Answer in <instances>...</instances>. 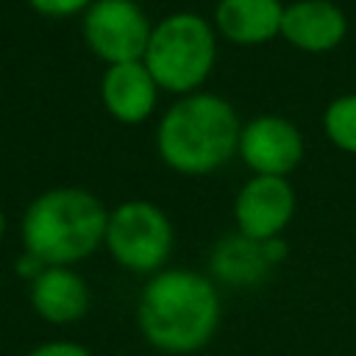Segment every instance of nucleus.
I'll use <instances>...</instances> for the list:
<instances>
[{
    "instance_id": "f257e3e1",
    "label": "nucleus",
    "mask_w": 356,
    "mask_h": 356,
    "mask_svg": "<svg viewBox=\"0 0 356 356\" xmlns=\"http://www.w3.org/2000/svg\"><path fill=\"white\" fill-rule=\"evenodd\" d=\"M220 295L209 275L195 270H159L136 300V325L150 348L170 356L203 350L220 325Z\"/></svg>"
},
{
    "instance_id": "f03ea898",
    "label": "nucleus",
    "mask_w": 356,
    "mask_h": 356,
    "mask_svg": "<svg viewBox=\"0 0 356 356\" xmlns=\"http://www.w3.org/2000/svg\"><path fill=\"white\" fill-rule=\"evenodd\" d=\"M108 211L86 189L56 186L31 200L22 214V245L47 267H72L106 242Z\"/></svg>"
},
{
    "instance_id": "7ed1b4c3",
    "label": "nucleus",
    "mask_w": 356,
    "mask_h": 356,
    "mask_svg": "<svg viewBox=\"0 0 356 356\" xmlns=\"http://www.w3.org/2000/svg\"><path fill=\"white\" fill-rule=\"evenodd\" d=\"M239 134L242 125L228 100L209 92H192L161 117L156 147L175 172L206 175L234 156Z\"/></svg>"
},
{
    "instance_id": "20e7f679",
    "label": "nucleus",
    "mask_w": 356,
    "mask_h": 356,
    "mask_svg": "<svg viewBox=\"0 0 356 356\" xmlns=\"http://www.w3.org/2000/svg\"><path fill=\"white\" fill-rule=\"evenodd\" d=\"M214 56L217 44L211 25L200 14L175 11L153 28L145 50V67L161 89L192 95V89L209 78Z\"/></svg>"
},
{
    "instance_id": "39448f33",
    "label": "nucleus",
    "mask_w": 356,
    "mask_h": 356,
    "mask_svg": "<svg viewBox=\"0 0 356 356\" xmlns=\"http://www.w3.org/2000/svg\"><path fill=\"white\" fill-rule=\"evenodd\" d=\"M103 245L120 267L139 275H156L172 253V222L147 200H125L108 211Z\"/></svg>"
},
{
    "instance_id": "423d86ee",
    "label": "nucleus",
    "mask_w": 356,
    "mask_h": 356,
    "mask_svg": "<svg viewBox=\"0 0 356 356\" xmlns=\"http://www.w3.org/2000/svg\"><path fill=\"white\" fill-rule=\"evenodd\" d=\"M153 25L134 0H95L83 17V36L95 56L111 64L142 61Z\"/></svg>"
},
{
    "instance_id": "0eeeda50",
    "label": "nucleus",
    "mask_w": 356,
    "mask_h": 356,
    "mask_svg": "<svg viewBox=\"0 0 356 356\" xmlns=\"http://www.w3.org/2000/svg\"><path fill=\"white\" fill-rule=\"evenodd\" d=\"M292 214H295V192L286 178H275V175H253L234 200L236 231L256 242L281 236Z\"/></svg>"
},
{
    "instance_id": "6e6552de",
    "label": "nucleus",
    "mask_w": 356,
    "mask_h": 356,
    "mask_svg": "<svg viewBox=\"0 0 356 356\" xmlns=\"http://www.w3.org/2000/svg\"><path fill=\"white\" fill-rule=\"evenodd\" d=\"M236 150L256 175L284 178L303 159V136L289 120L264 114L242 128Z\"/></svg>"
},
{
    "instance_id": "1a4fd4ad",
    "label": "nucleus",
    "mask_w": 356,
    "mask_h": 356,
    "mask_svg": "<svg viewBox=\"0 0 356 356\" xmlns=\"http://www.w3.org/2000/svg\"><path fill=\"white\" fill-rule=\"evenodd\" d=\"M31 309L50 325L78 323L89 312V286L72 267H44L28 284Z\"/></svg>"
},
{
    "instance_id": "9d476101",
    "label": "nucleus",
    "mask_w": 356,
    "mask_h": 356,
    "mask_svg": "<svg viewBox=\"0 0 356 356\" xmlns=\"http://www.w3.org/2000/svg\"><path fill=\"white\" fill-rule=\"evenodd\" d=\"M348 31L345 11L331 0H298L284 8L281 36L306 53L334 50Z\"/></svg>"
},
{
    "instance_id": "9b49d317",
    "label": "nucleus",
    "mask_w": 356,
    "mask_h": 356,
    "mask_svg": "<svg viewBox=\"0 0 356 356\" xmlns=\"http://www.w3.org/2000/svg\"><path fill=\"white\" fill-rule=\"evenodd\" d=\"M156 92L159 83L153 81L145 61L111 64L100 78V97L106 111L125 125H136L150 117L156 106Z\"/></svg>"
},
{
    "instance_id": "f8f14e48",
    "label": "nucleus",
    "mask_w": 356,
    "mask_h": 356,
    "mask_svg": "<svg viewBox=\"0 0 356 356\" xmlns=\"http://www.w3.org/2000/svg\"><path fill=\"white\" fill-rule=\"evenodd\" d=\"M281 0H220L214 22L234 44H261L281 33Z\"/></svg>"
},
{
    "instance_id": "ddd939ff",
    "label": "nucleus",
    "mask_w": 356,
    "mask_h": 356,
    "mask_svg": "<svg viewBox=\"0 0 356 356\" xmlns=\"http://www.w3.org/2000/svg\"><path fill=\"white\" fill-rule=\"evenodd\" d=\"M270 261L264 256V245L242 236L239 231L220 239L211 250V273L234 286H253L270 273Z\"/></svg>"
},
{
    "instance_id": "4468645a",
    "label": "nucleus",
    "mask_w": 356,
    "mask_h": 356,
    "mask_svg": "<svg viewBox=\"0 0 356 356\" xmlns=\"http://www.w3.org/2000/svg\"><path fill=\"white\" fill-rule=\"evenodd\" d=\"M323 128L339 150L356 153V95H342L331 100L323 114Z\"/></svg>"
},
{
    "instance_id": "2eb2a0df",
    "label": "nucleus",
    "mask_w": 356,
    "mask_h": 356,
    "mask_svg": "<svg viewBox=\"0 0 356 356\" xmlns=\"http://www.w3.org/2000/svg\"><path fill=\"white\" fill-rule=\"evenodd\" d=\"M33 11L44 17H72L83 8H89L95 0H28Z\"/></svg>"
},
{
    "instance_id": "dca6fc26",
    "label": "nucleus",
    "mask_w": 356,
    "mask_h": 356,
    "mask_svg": "<svg viewBox=\"0 0 356 356\" xmlns=\"http://www.w3.org/2000/svg\"><path fill=\"white\" fill-rule=\"evenodd\" d=\"M25 356H92V353L81 342H72V339H47L31 348Z\"/></svg>"
},
{
    "instance_id": "f3484780",
    "label": "nucleus",
    "mask_w": 356,
    "mask_h": 356,
    "mask_svg": "<svg viewBox=\"0 0 356 356\" xmlns=\"http://www.w3.org/2000/svg\"><path fill=\"white\" fill-rule=\"evenodd\" d=\"M44 267H47V264H44L42 259H36L33 253H28V250H22V256L17 259V273H19V278H25L28 284H31Z\"/></svg>"
},
{
    "instance_id": "a211bd4d",
    "label": "nucleus",
    "mask_w": 356,
    "mask_h": 356,
    "mask_svg": "<svg viewBox=\"0 0 356 356\" xmlns=\"http://www.w3.org/2000/svg\"><path fill=\"white\" fill-rule=\"evenodd\" d=\"M3 236H6V217H3V211H0V242H3Z\"/></svg>"
}]
</instances>
